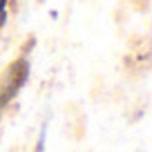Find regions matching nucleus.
<instances>
[{
	"label": "nucleus",
	"instance_id": "nucleus-1",
	"mask_svg": "<svg viewBox=\"0 0 152 152\" xmlns=\"http://www.w3.org/2000/svg\"><path fill=\"white\" fill-rule=\"evenodd\" d=\"M27 76H29L27 58H16L14 63L5 67V72L0 74V110L7 107L9 101L20 92V87L27 83Z\"/></svg>",
	"mask_w": 152,
	"mask_h": 152
},
{
	"label": "nucleus",
	"instance_id": "nucleus-2",
	"mask_svg": "<svg viewBox=\"0 0 152 152\" xmlns=\"http://www.w3.org/2000/svg\"><path fill=\"white\" fill-rule=\"evenodd\" d=\"M7 20V0H0V27Z\"/></svg>",
	"mask_w": 152,
	"mask_h": 152
},
{
	"label": "nucleus",
	"instance_id": "nucleus-3",
	"mask_svg": "<svg viewBox=\"0 0 152 152\" xmlns=\"http://www.w3.org/2000/svg\"><path fill=\"white\" fill-rule=\"evenodd\" d=\"M43 141H45V134L40 137V141H38V148H36V152H43Z\"/></svg>",
	"mask_w": 152,
	"mask_h": 152
}]
</instances>
